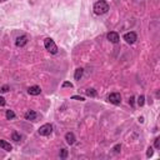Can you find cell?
Masks as SVG:
<instances>
[{
  "label": "cell",
  "mask_w": 160,
  "mask_h": 160,
  "mask_svg": "<svg viewBox=\"0 0 160 160\" xmlns=\"http://www.w3.org/2000/svg\"><path fill=\"white\" fill-rule=\"evenodd\" d=\"M0 91H1V93H6V91H9V86H8V85H4L1 89H0Z\"/></svg>",
  "instance_id": "603a6c76"
},
{
  "label": "cell",
  "mask_w": 160,
  "mask_h": 160,
  "mask_svg": "<svg viewBox=\"0 0 160 160\" xmlns=\"http://www.w3.org/2000/svg\"><path fill=\"white\" fill-rule=\"evenodd\" d=\"M129 104H130V105H134V96H131V98L129 99Z\"/></svg>",
  "instance_id": "d4e9b609"
},
{
  "label": "cell",
  "mask_w": 160,
  "mask_h": 160,
  "mask_svg": "<svg viewBox=\"0 0 160 160\" xmlns=\"http://www.w3.org/2000/svg\"><path fill=\"white\" fill-rule=\"evenodd\" d=\"M28 93H29L30 95H39V94L41 93V89H40V86L34 85V86H30L29 89H28Z\"/></svg>",
  "instance_id": "30bf717a"
},
{
  "label": "cell",
  "mask_w": 160,
  "mask_h": 160,
  "mask_svg": "<svg viewBox=\"0 0 160 160\" xmlns=\"http://www.w3.org/2000/svg\"><path fill=\"white\" fill-rule=\"evenodd\" d=\"M108 40H110L113 44H116V43H119V40H120V36L118 33L115 31H110L109 34H108Z\"/></svg>",
  "instance_id": "8992f818"
},
{
  "label": "cell",
  "mask_w": 160,
  "mask_h": 160,
  "mask_svg": "<svg viewBox=\"0 0 160 160\" xmlns=\"http://www.w3.org/2000/svg\"><path fill=\"white\" fill-rule=\"evenodd\" d=\"M62 86H63V88H73V84L70 83V81H64Z\"/></svg>",
  "instance_id": "d6986e66"
},
{
  "label": "cell",
  "mask_w": 160,
  "mask_h": 160,
  "mask_svg": "<svg viewBox=\"0 0 160 160\" xmlns=\"http://www.w3.org/2000/svg\"><path fill=\"white\" fill-rule=\"evenodd\" d=\"M153 154H154V152H153V148H152V147H150V148H148L147 156H148V158H150V156H153Z\"/></svg>",
  "instance_id": "ffe728a7"
},
{
  "label": "cell",
  "mask_w": 160,
  "mask_h": 160,
  "mask_svg": "<svg viewBox=\"0 0 160 160\" xmlns=\"http://www.w3.org/2000/svg\"><path fill=\"white\" fill-rule=\"evenodd\" d=\"M65 140H67V143L69 145H73L75 143V135L73 133H67L65 134Z\"/></svg>",
  "instance_id": "8fae6325"
},
{
  "label": "cell",
  "mask_w": 160,
  "mask_h": 160,
  "mask_svg": "<svg viewBox=\"0 0 160 160\" xmlns=\"http://www.w3.org/2000/svg\"><path fill=\"white\" fill-rule=\"evenodd\" d=\"M83 73H84V70H83L81 68H79V69L75 70V74H74V78H75V80H80V79H81V76H83Z\"/></svg>",
  "instance_id": "7c38bea8"
},
{
  "label": "cell",
  "mask_w": 160,
  "mask_h": 160,
  "mask_svg": "<svg viewBox=\"0 0 160 160\" xmlns=\"http://www.w3.org/2000/svg\"><path fill=\"white\" fill-rule=\"evenodd\" d=\"M4 1H6V0H0V3H4Z\"/></svg>",
  "instance_id": "484cf974"
},
{
  "label": "cell",
  "mask_w": 160,
  "mask_h": 160,
  "mask_svg": "<svg viewBox=\"0 0 160 160\" xmlns=\"http://www.w3.org/2000/svg\"><path fill=\"white\" fill-rule=\"evenodd\" d=\"M6 119H9V120H10V119H14V118H15V113H14L13 110H6Z\"/></svg>",
  "instance_id": "9a60e30c"
},
{
  "label": "cell",
  "mask_w": 160,
  "mask_h": 160,
  "mask_svg": "<svg viewBox=\"0 0 160 160\" xmlns=\"http://www.w3.org/2000/svg\"><path fill=\"white\" fill-rule=\"evenodd\" d=\"M108 100H109L111 104H115V105H119L121 103V96L119 93H113L110 94L109 96H108Z\"/></svg>",
  "instance_id": "277c9868"
},
{
  "label": "cell",
  "mask_w": 160,
  "mask_h": 160,
  "mask_svg": "<svg viewBox=\"0 0 160 160\" xmlns=\"http://www.w3.org/2000/svg\"><path fill=\"white\" fill-rule=\"evenodd\" d=\"M67 156H68V150L67 149H62V150H60V158H62V159H67Z\"/></svg>",
  "instance_id": "2e32d148"
},
{
  "label": "cell",
  "mask_w": 160,
  "mask_h": 160,
  "mask_svg": "<svg viewBox=\"0 0 160 160\" xmlns=\"http://www.w3.org/2000/svg\"><path fill=\"white\" fill-rule=\"evenodd\" d=\"M72 99H74V100H80V101H84L85 99H84L83 96H79V95H73Z\"/></svg>",
  "instance_id": "44dd1931"
},
{
  "label": "cell",
  "mask_w": 160,
  "mask_h": 160,
  "mask_svg": "<svg viewBox=\"0 0 160 160\" xmlns=\"http://www.w3.org/2000/svg\"><path fill=\"white\" fill-rule=\"evenodd\" d=\"M51 131H53V125L51 124H44L43 126H40L39 130H38V133L43 136H48L51 134Z\"/></svg>",
  "instance_id": "3957f363"
},
{
  "label": "cell",
  "mask_w": 160,
  "mask_h": 160,
  "mask_svg": "<svg viewBox=\"0 0 160 160\" xmlns=\"http://www.w3.org/2000/svg\"><path fill=\"white\" fill-rule=\"evenodd\" d=\"M144 103H145V96H144V95H140V96L138 98V104H139L140 106H143Z\"/></svg>",
  "instance_id": "e0dca14e"
},
{
  "label": "cell",
  "mask_w": 160,
  "mask_h": 160,
  "mask_svg": "<svg viewBox=\"0 0 160 160\" xmlns=\"http://www.w3.org/2000/svg\"><path fill=\"white\" fill-rule=\"evenodd\" d=\"M85 94L88 96H90V98H95L98 94H96V91H95V89H86L85 90Z\"/></svg>",
  "instance_id": "4fadbf2b"
},
{
  "label": "cell",
  "mask_w": 160,
  "mask_h": 160,
  "mask_svg": "<svg viewBox=\"0 0 160 160\" xmlns=\"http://www.w3.org/2000/svg\"><path fill=\"white\" fill-rule=\"evenodd\" d=\"M0 149L5 150V152H11V150H13V147L10 145V143L5 142V140H0Z\"/></svg>",
  "instance_id": "9c48e42d"
},
{
  "label": "cell",
  "mask_w": 160,
  "mask_h": 160,
  "mask_svg": "<svg viewBox=\"0 0 160 160\" xmlns=\"http://www.w3.org/2000/svg\"><path fill=\"white\" fill-rule=\"evenodd\" d=\"M108 11H109V4L105 0H99L94 4V13L98 14V15H103Z\"/></svg>",
  "instance_id": "6da1fadb"
},
{
  "label": "cell",
  "mask_w": 160,
  "mask_h": 160,
  "mask_svg": "<svg viewBox=\"0 0 160 160\" xmlns=\"http://www.w3.org/2000/svg\"><path fill=\"white\" fill-rule=\"evenodd\" d=\"M113 150H114V153H120V150H121V145L120 144H118V145H115L114 148H113Z\"/></svg>",
  "instance_id": "ac0fdd59"
},
{
  "label": "cell",
  "mask_w": 160,
  "mask_h": 160,
  "mask_svg": "<svg viewBox=\"0 0 160 160\" xmlns=\"http://www.w3.org/2000/svg\"><path fill=\"white\" fill-rule=\"evenodd\" d=\"M26 43H28V36L26 35L18 36L16 40H15V44H16V46H19V48H23L24 45H26Z\"/></svg>",
  "instance_id": "52a82bcc"
},
{
  "label": "cell",
  "mask_w": 160,
  "mask_h": 160,
  "mask_svg": "<svg viewBox=\"0 0 160 160\" xmlns=\"http://www.w3.org/2000/svg\"><path fill=\"white\" fill-rule=\"evenodd\" d=\"M136 39H138V36H136V34L134 31H130V33H126V34L124 35V40L126 41L128 44H134Z\"/></svg>",
  "instance_id": "5b68a950"
},
{
  "label": "cell",
  "mask_w": 160,
  "mask_h": 160,
  "mask_svg": "<svg viewBox=\"0 0 160 160\" xmlns=\"http://www.w3.org/2000/svg\"><path fill=\"white\" fill-rule=\"evenodd\" d=\"M44 45H45V49L48 50L49 53H51V54L58 53V46H56V44L54 43V40L50 39V38H46L44 40Z\"/></svg>",
  "instance_id": "7a4b0ae2"
},
{
  "label": "cell",
  "mask_w": 160,
  "mask_h": 160,
  "mask_svg": "<svg viewBox=\"0 0 160 160\" xmlns=\"http://www.w3.org/2000/svg\"><path fill=\"white\" fill-rule=\"evenodd\" d=\"M4 105H5V99L3 96H0V106H4Z\"/></svg>",
  "instance_id": "cb8c5ba5"
},
{
  "label": "cell",
  "mask_w": 160,
  "mask_h": 160,
  "mask_svg": "<svg viewBox=\"0 0 160 160\" xmlns=\"http://www.w3.org/2000/svg\"><path fill=\"white\" fill-rule=\"evenodd\" d=\"M11 139L14 140V142H20V140H21V135L20 134H19V133H16V131H14V133L11 134Z\"/></svg>",
  "instance_id": "5bb4252c"
},
{
  "label": "cell",
  "mask_w": 160,
  "mask_h": 160,
  "mask_svg": "<svg viewBox=\"0 0 160 160\" xmlns=\"http://www.w3.org/2000/svg\"><path fill=\"white\" fill-rule=\"evenodd\" d=\"M36 113L34 111V110H29V111H26L25 113V115H24V118L26 120H30V121H35L36 120Z\"/></svg>",
  "instance_id": "ba28073f"
},
{
  "label": "cell",
  "mask_w": 160,
  "mask_h": 160,
  "mask_svg": "<svg viewBox=\"0 0 160 160\" xmlns=\"http://www.w3.org/2000/svg\"><path fill=\"white\" fill-rule=\"evenodd\" d=\"M155 148H156V149L160 148V138H156V139H155Z\"/></svg>",
  "instance_id": "7402d4cb"
}]
</instances>
